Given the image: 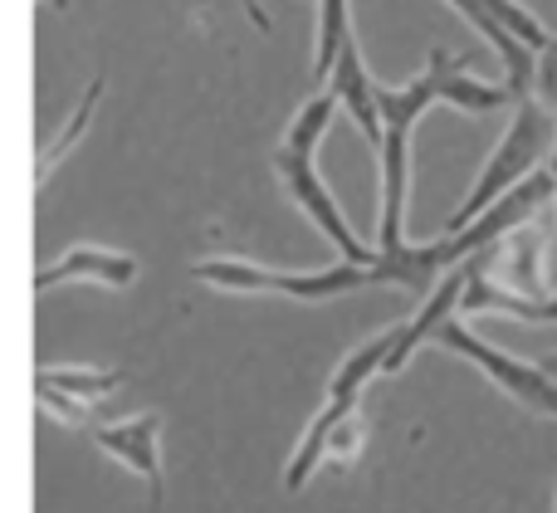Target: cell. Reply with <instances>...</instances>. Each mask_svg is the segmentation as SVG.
<instances>
[{
	"instance_id": "obj_3",
	"label": "cell",
	"mask_w": 557,
	"mask_h": 513,
	"mask_svg": "<svg viewBox=\"0 0 557 513\" xmlns=\"http://www.w3.org/2000/svg\"><path fill=\"white\" fill-rule=\"evenodd\" d=\"M553 147H557V117H553L533 93L519 98V103H513L509 133H504L499 147L490 152V162H484V172H480V182H474V191L465 196V201L455 205V215L445 221V235H455V230H465L470 221H480V215L490 211L499 196H509L513 186L529 182L539 166H548Z\"/></svg>"
},
{
	"instance_id": "obj_6",
	"label": "cell",
	"mask_w": 557,
	"mask_h": 513,
	"mask_svg": "<svg viewBox=\"0 0 557 513\" xmlns=\"http://www.w3.org/2000/svg\"><path fill=\"white\" fill-rule=\"evenodd\" d=\"M84 436L94 440L108 460L133 470L147 485L152 509H162L166 475H162V416H157V411H137V416H127V421H94Z\"/></svg>"
},
{
	"instance_id": "obj_17",
	"label": "cell",
	"mask_w": 557,
	"mask_h": 513,
	"mask_svg": "<svg viewBox=\"0 0 557 513\" xmlns=\"http://www.w3.org/2000/svg\"><path fill=\"white\" fill-rule=\"evenodd\" d=\"M235 5H240V10H245V15H250V25H255V29H260V35H270V29H274L270 10H264V5H260V0H235Z\"/></svg>"
},
{
	"instance_id": "obj_11",
	"label": "cell",
	"mask_w": 557,
	"mask_h": 513,
	"mask_svg": "<svg viewBox=\"0 0 557 513\" xmlns=\"http://www.w3.org/2000/svg\"><path fill=\"white\" fill-rule=\"evenodd\" d=\"M460 313L474 318V313H504V318H523V323H557V299L539 303L529 293L499 284L490 270H484L480 254L465 260V293H460Z\"/></svg>"
},
{
	"instance_id": "obj_16",
	"label": "cell",
	"mask_w": 557,
	"mask_h": 513,
	"mask_svg": "<svg viewBox=\"0 0 557 513\" xmlns=\"http://www.w3.org/2000/svg\"><path fill=\"white\" fill-rule=\"evenodd\" d=\"M533 98L557 117V35L539 49V78H533Z\"/></svg>"
},
{
	"instance_id": "obj_4",
	"label": "cell",
	"mask_w": 557,
	"mask_h": 513,
	"mask_svg": "<svg viewBox=\"0 0 557 513\" xmlns=\"http://www.w3.org/2000/svg\"><path fill=\"white\" fill-rule=\"evenodd\" d=\"M191 279L211 284L221 293H278V299H298V303H327L343 299L352 289L382 284L376 264H323V270H270L260 260H240V254H221V260H196Z\"/></svg>"
},
{
	"instance_id": "obj_19",
	"label": "cell",
	"mask_w": 557,
	"mask_h": 513,
	"mask_svg": "<svg viewBox=\"0 0 557 513\" xmlns=\"http://www.w3.org/2000/svg\"><path fill=\"white\" fill-rule=\"evenodd\" d=\"M548 166H553V176H557V147H553V157H548Z\"/></svg>"
},
{
	"instance_id": "obj_12",
	"label": "cell",
	"mask_w": 557,
	"mask_h": 513,
	"mask_svg": "<svg viewBox=\"0 0 557 513\" xmlns=\"http://www.w3.org/2000/svg\"><path fill=\"white\" fill-rule=\"evenodd\" d=\"M396 338H401V323H392L386 333L367 338L362 348H352L343 362L333 367V381H327V397L333 401H362V387L372 377H386V358H392Z\"/></svg>"
},
{
	"instance_id": "obj_15",
	"label": "cell",
	"mask_w": 557,
	"mask_h": 513,
	"mask_svg": "<svg viewBox=\"0 0 557 513\" xmlns=\"http://www.w3.org/2000/svg\"><path fill=\"white\" fill-rule=\"evenodd\" d=\"M123 377L127 372H117V367H39L35 372V381L69 391V397H84V401L113 397V391L123 387Z\"/></svg>"
},
{
	"instance_id": "obj_10",
	"label": "cell",
	"mask_w": 557,
	"mask_h": 513,
	"mask_svg": "<svg viewBox=\"0 0 557 513\" xmlns=\"http://www.w3.org/2000/svg\"><path fill=\"white\" fill-rule=\"evenodd\" d=\"M445 5H455L465 20H470L474 29H480V39L499 54V64H504V84L513 88V98H529L533 93V78H539V49L529 45V39H519L509 25H504L499 15L490 10V0H445Z\"/></svg>"
},
{
	"instance_id": "obj_5",
	"label": "cell",
	"mask_w": 557,
	"mask_h": 513,
	"mask_svg": "<svg viewBox=\"0 0 557 513\" xmlns=\"http://www.w3.org/2000/svg\"><path fill=\"white\" fill-rule=\"evenodd\" d=\"M435 342H441L445 352H455V358H465L470 367H480L484 377H490L499 391H509L523 411H533V416H543V421H557V377L543 367V362L509 358L504 348H494V342H484L480 333H470V323L455 318V313L441 323Z\"/></svg>"
},
{
	"instance_id": "obj_7",
	"label": "cell",
	"mask_w": 557,
	"mask_h": 513,
	"mask_svg": "<svg viewBox=\"0 0 557 513\" xmlns=\"http://www.w3.org/2000/svg\"><path fill=\"white\" fill-rule=\"evenodd\" d=\"M484 260V270L494 274L499 284H509V289L529 293V299L539 303H553V284H548V235H543L539 221H523L513 225L509 235H499V240H490L484 250H474Z\"/></svg>"
},
{
	"instance_id": "obj_14",
	"label": "cell",
	"mask_w": 557,
	"mask_h": 513,
	"mask_svg": "<svg viewBox=\"0 0 557 513\" xmlns=\"http://www.w3.org/2000/svg\"><path fill=\"white\" fill-rule=\"evenodd\" d=\"M352 39V0H318V35H313V88H327L343 45Z\"/></svg>"
},
{
	"instance_id": "obj_1",
	"label": "cell",
	"mask_w": 557,
	"mask_h": 513,
	"mask_svg": "<svg viewBox=\"0 0 557 513\" xmlns=\"http://www.w3.org/2000/svg\"><path fill=\"white\" fill-rule=\"evenodd\" d=\"M470 59L435 49L431 64L401 88H382V142H376V166H382V211H376V250L401 254L406 240V205H411V133L435 103L465 108V113H499L519 103L509 84H484L474 78Z\"/></svg>"
},
{
	"instance_id": "obj_2",
	"label": "cell",
	"mask_w": 557,
	"mask_h": 513,
	"mask_svg": "<svg viewBox=\"0 0 557 513\" xmlns=\"http://www.w3.org/2000/svg\"><path fill=\"white\" fill-rule=\"evenodd\" d=\"M337 113H343V108H337V93H333V88H318V93L308 98L304 108H298L294 123H288L284 142L274 147V176L284 182L288 201H294L298 211H304L308 221L323 230V240L333 245L343 260H352V264H376V254H382V250H372V245L357 240L352 221L343 215V205H337V196L327 191L323 172H318V162H313V157H318V142L327 137V127H333Z\"/></svg>"
},
{
	"instance_id": "obj_9",
	"label": "cell",
	"mask_w": 557,
	"mask_h": 513,
	"mask_svg": "<svg viewBox=\"0 0 557 513\" xmlns=\"http://www.w3.org/2000/svg\"><path fill=\"white\" fill-rule=\"evenodd\" d=\"M327 88L337 93V108H343L347 117H352V127L367 137V142H382V84L372 78V68H367L362 59V45H357V35L343 45V54H337L333 64V78H327Z\"/></svg>"
},
{
	"instance_id": "obj_8",
	"label": "cell",
	"mask_w": 557,
	"mask_h": 513,
	"mask_svg": "<svg viewBox=\"0 0 557 513\" xmlns=\"http://www.w3.org/2000/svg\"><path fill=\"white\" fill-rule=\"evenodd\" d=\"M137 279V260L127 250H108V245H74L45 270H35V293H54L64 284H103V289H127Z\"/></svg>"
},
{
	"instance_id": "obj_13",
	"label": "cell",
	"mask_w": 557,
	"mask_h": 513,
	"mask_svg": "<svg viewBox=\"0 0 557 513\" xmlns=\"http://www.w3.org/2000/svg\"><path fill=\"white\" fill-rule=\"evenodd\" d=\"M103 78H94V84L84 88V98H78V108L64 117V127H59L49 142H39V157H35V186L45 191L49 182H54V172L64 166V157L74 152L78 142H84V133H88V123H94V113H98V103H103Z\"/></svg>"
},
{
	"instance_id": "obj_18",
	"label": "cell",
	"mask_w": 557,
	"mask_h": 513,
	"mask_svg": "<svg viewBox=\"0 0 557 513\" xmlns=\"http://www.w3.org/2000/svg\"><path fill=\"white\" fill-rule=\"evenodd\" d=\"M543 367H548V372H553V377H557V352H553V358H543Z\"/></svg>"
}]
</instances>
